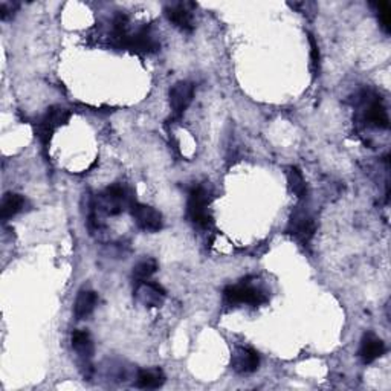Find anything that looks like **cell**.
Returning a JSON list of instances; mask_svg holds the SVG:
<instances>
[{"instance_id": "cell-13", "label": "cell", "mask_w": 391, "mask_h": 391, "mask_svg": "<svg viewBox=\"0 0 391 391\" xmlns=\"http://www.w3.org/2000/svg\"><path fill=\"white\" fill-rule=\"evenodd\" d=\"M385 353V344L375 333H366L362 336L359 358L364 364H371Z\"/></svg>"}, {"instance_id": "cell-12", "label": "cell", "mask_w": 391, "mask_h": 391, "mask_svg": "<svg viewBox=\"0 0 391 391\" xmlns=\"http://www.w3.org/2000/svg\"><path fill=\"white\" fill-rule=\"evenodd\" d=\"M364 118H366L367 124L371 127L385 130L390 126L387 109H385L384 103L380 101L379 96H373L371 100L367 101V108H366V113H364Z\"/></svg>"}, {"instance_id": "cell-17", "label": "cell", "mask_w": 391, "mask_h": 391, "mask_svg": "<svg viewBox=\"0 0 391 391\" xmlns=\"http://www.w3.org/2000/svg\"><path fill=\"white\" fill-rule=\"evenodd\" d=\"M23 207H25L23 196L17 193H6L2 199V205H0V217H2L4 222H6L8 219L19 214V212L23 210Z\"/></svg>"}, {"instance_id": "cell-18", "label": "cell", "mask_w": 391, "mask_h": 391, "mask_svg": "<svg viewBox=\"0 0 391 391\" xmlns=\"http://www.w3.org/2000/svg\"><path fill=\"white\" fill-rule=\"evenodd\" d=\"M158 271V263L155 259H144L135 264L133 268V281L135 284L148 281L150 277Z\"/></svg>"}, {"instance_id": "cell-8", "label": "cell", "mask_w": 391, "mask_h": 391, "mask_svg": "<svg viewBox=\"0 0 391 391\" xmlns=\"http://www.w3.org/2000/svg\"><path fill=\"white\" fill-rule=\"evenodd\" d=\"M135 297L144 307L153 309L161 307L164 305L167 292L162 286H159L158 283L144 281L135 284Z\"/></svg>"}, {"instance_id": "cell-20", "label": "cell", "mask_w": 391, "mask_h": 391, "mask_svg": "<svg viewBox=\"0 0 391 391\" xmlns=\"http://www.w3.org/2000/svg\"><path fill=\"white\" fill-rule=\"evenodd\" d=\"M378 15H379V22L382 30H384L387 34L390 32V22H391V15H390V5L385 2H380L378 5Z\"/></svg>"}, {"instance_id": "cell-14", "label": "cell", "mask_w": 391, "mask_h": 391, "mask_svg": "<svg viewBox=\"0 0 391 391\" xmlns=\"http://www.w3.org/2000/svg\"><path fill=\"white\" fill-rule=\"evenodd\" d=\"M289 231L293 237L300 240V242L309 243V240L314 237L315 233V224L306 212H297L290 220Z\"/></svg>"}, {"instance_id": "cell-1", "label": "cell", "mask_w": 391, "mask_h": 391, "mask_svg": "<svg viewBox=\"0 0 391 391\" xmlns=\"http://www.w3.org/2000/svg\"><path fill=\"white\" fill-rule=\"evenodd\" d=\"M133 202H135V199L132 198L124 186L112 185L98 198L94 210L98 212H104L108 216H118L126 208H130Z\"/></svg>"}, {"instance_id": "cell-10", "label": "cell", "mask_w": 391, "mask_h": 391, "mask_svg": "<svg viewBox=\"0 0 391 391\" xmlns=\"http://www.w3.org/2000/svg\"><path fill=\"white\" fill-rule=\"evenodd\" d=\"M122 48L135 51L138 54H150V52L158 51L159 43L152 32L147 28H142L135 34H129L122 43Z\"/></svg>"}, {"instance_id": "cell-16", "label": "cell", "mask_w": 391, "mask_h": 391, "mask_svg": "<svg viewBox=\"0 0 391 391\" xmlns=\"http://www.w3.org/2000/svg\"><path fill=\"white\" fill-rule=\"evenodd\" d=\"M165 382V375L161 368H147L139 370L136 376V387L144 390H155L162 387Z\"/></svg>"}, {"instance_id": "cell-11", "label": "cell", "mask_w": 391, "mask_h": 391, "mask_svg": "<svg viewBox=\"0 0 391 391\" xmlns=\"http://www.w3.org/2000/svg\"><path fill=\"white\" fill-rule=\"evenodd\" d=\"M190 6V4H173L165 6L164 10L167 19L184 32H191L194 30L193 13Z\"/></svg>"}, {"instance_id": "cell-7", "label": "cell", "mask_w": 391, "mask_h": 391, "mask_svg": "<svg viewBox=\"0 0 391 391\" xmlns=\"http://www.w3.org/2000/svg\"><path fill=\"white\" fill-rule=\"evenodd\" d=\"M194 98V84L191 82H177L170 89V105L173 118L181 120Z\"/></svg>"}, {"instance_id": "cell-4", "label": "cell", "mask_w": 391, "mask_h": 391, "mask_svg": "<svg viewBox=\"0 0 391 391\" xmlns=\"http://www.w3.org/2000/svg\"><path fill=\"white\" fill-rule=\"evenodd\" d=\"M224 300L229 306H260L266 301V295L260 289L251 286V284H234V286H228L224 290Z\"/></svg>"}, {"instance_id": "cell-15", "label": "cell", "mask_w": 391, "mask_h": 391, "mask_svg": "<svg viewBox=\"0 0 391 391\" xmlns=\"http://www.w3.org/2000/svg\"><path fill=\"white\" fill-rule=\"evenodd\" d=\"M98 303V295L94 290H79L74 305V315L77 319H86L94 314V310Z\"/></svg>"}, {"instance_id": "cell-2", "label": "cell", "mask_w": 391, "mask_h": 391, "mask_svg": "<svg viewBox=\"0 0 391 391\" xmlns=\"http://www.w3.org/2000/svg\"><path fill=\"white\" fill-rule=\"evenodd\" d=\"M208 191L203 186H196L188 196V203H186V214L194 225L200 228H208L212 224L211 212L208 210L210 198Z\"/></svg>"}, {"instance_id": "cell-3", "label": "cell", "mask_w": 391, "mask_h": 391, "mask_svg": "<svg viewBox=\"0 0 391 391\" xmlns=\"http://www.w3.org/2000/svg\"><path fill=\"white\" fill-rule=\"evenodd\" d=\"M69 118H70V112L65 108H61V105H52V108L46 110V113H44V117L37 127V136L44 147L51 142L52 133H54L58 127L68 124Z\"/></svg>"}, {"instance_id": "cell-9", "label": "cell", "mask_w": 391, "mask_h": 391, "mask_svg": "<svg viewBox=\"0 0 391 391\" xmlns=\"http://www.w3.org/2000/svg\"><path fill=\"white\" fill-rule=\"evenodd\" d=\"M260 367V357L251 347H237L231 357V368L238 375H251Z\"/></svg>"}, {"instance_id": "cell-21", "label": "cell", "mask_w": 391, "mask_h": 391, "mask_svg": "<svg viewBox=\"0 0 391 391\" xmlns=\"http://www.w3.org/2000/svg\"><path fill=\"white\" fill-rule=\"evenodd\" d=\"M17 8H19V4L13 2H4L0 5V17H2V20H8L10 17H13Z\"/></svg>"}, {"instance_id": "cell-6", "label": "cell", "mask_w": 391, "mask_h": 391, "mask_svg": "<svg viewBox=\"0 0 391 391\" xmlns=\"http://www.w3.org/2000/svg\"><path fill=\"white\" fill-rule=\"evenodd\" d=\"M130 212L133 219H135L138 228L142 231H147V233H158L164 225L161 212L150 205H144V203H139L135 200L132 203Z\"/></svg>"}, {"instance_id": "cell-5", "label": "cell", "mask_w": 391, "mask_h": 391, "mask_svg": "<svg viewBox=\"0 0 391 391\" xmlns=\"http://www.w3.org/2000/svg\"><path fill=\"white\" fill-rule=\"evenodd\" d=\"M72 349L75 350L78 357L79 370L86 379H91L94 375V342L92 338L86 331H75L72 333Z\"/></svg>"}, {"instance_id": "cell-19", "label": "cell", "mask_w": 391, "mask_h": 391, "mask_svg": "<svg viewBox=\"0 0 391 391\" xmlns=\"http://www.w3.org/2000/svg\"><path fill=\"white\" fill-rule=\"evenodd\" d=\"M288 182L290 186V191L297 196L298 199H305L307 194V185L303 174L298 170L297 167H289L288 168Z\"/></svg>"}, {"instance_id": "cell-22", "label": "cell", "mask_w": 391, "mask_h": 391, "mask_svg": "<svg viewBox=\"0 0 391 391\" xmlns=\"http://www.w3.org/2000/svg\"><path fill=\"white\" fill-rule=\"evenodd\" d=\"M310 46H312V66L315 69V75H316L319 70V51H318V46H316L312 35H310Z\"/></svg>"}]
</instances>
